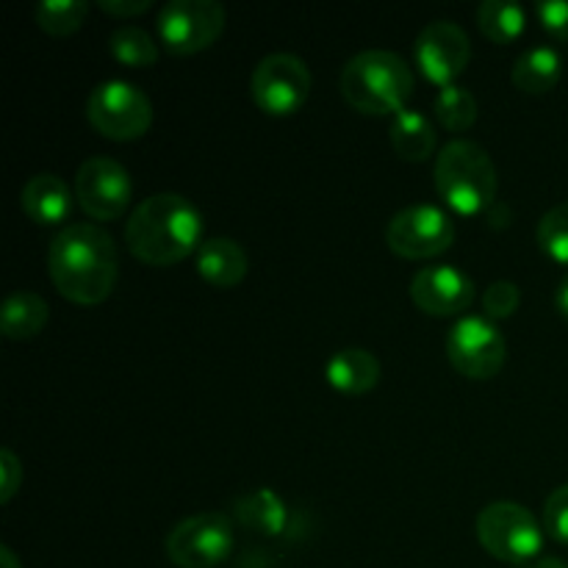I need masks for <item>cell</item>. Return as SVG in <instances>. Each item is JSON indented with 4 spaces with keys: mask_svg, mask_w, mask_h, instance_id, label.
Wrapping results in <instances>:
<instances>
[{
    "mask_svg": "<svg viewBox=\"0 0 568 568\" xmlns=\"http://www.w3.org/2000/svg\"><path fill=\"white\" fill-rule=\"evenodd\" d=\"M203 236V214L189 197L161 192L142 200L125 225V244L142 264L172 266L192 255Z\"/></svg>",
    "mask_w": 568,
    "mask_h": 568,
    "instance_id": "2",
    "label": "cell"
},
{
    "mask_svg": "<svg viewBox=\"0 0 568 568\" xmlns=\"http://www.w3.org/2000/svg\"><path fill=\"white\" fill-rule=\"evenodd\" d=\"M477 538L483 549L503 564L521 566L536 560L544 547V530L532 510L519 503H491L477 516Z\"/></svg>",
    "mask_w": 568,
    "mask_h": 568,
    "instance_id": "5",
    "label": "cell"
},
{
    "mask_svg": "<svg viewBox=\"0 0 568 568\" xmlns=\"http://www.w3.org/2000/svg\"><path fill=\"white\" fill-rule=\"evenodd\" d=\"M477 22L491 42L508 44L525 31L527 11L516 0H483L477 9Z\"/></svg>",
    "mask_w": 568,
    "mask_h": 568,
    "instance_id": "22",
    "label": "cell"
},
{
    "mask_svg": "<svg viewBox=\"0 0 568 568\" xmlns=\"http://www.w3.org/2000/svg\"><path fill=\"white\" fill-rule=\"evenodd\" d=\"M247 253L236 239L214 236L200 244L197 250V272L205 283L214 288H233L247 275Z\"/></svg>",
    "mask_w": 568,
    "mask_h": 568,
    "instance_id": "16",
    "label": "cell"
},
{
    "mask_svg": "<svg viewBox=\"0 0 568 568\" xmlns=\"http://www.w3.org/2000/svg\"><path fill=\"white\" fill-rule=\"evenodd\" d=\"M233 552V525L225 514H197L166 536V558L178 568H214Z\"/></svg>",
    "mask_w": 568,
    "mask_h": 568,
    "instance_id": "8",
    "label": "cell"
},
{
    "mask_svg": "<svg viewBox=\"0 0 568 568\" xmlns=\"http://www.w3.org/2000/svg\"><path fill=\"white\" fill-rule=\"evenodd\" d=\"M0 475H3V491H0V499L9 503L22 483V466L11 449H3V453H0Z\"/></svg>",
    "mask_w": 568,
    "mask_h": 568,
    "instance_id": "30",
    "label": "cell"
},
{
    "mask_svg": "<svg viewBox=\"0 0 568 568\" xmlns=\"http://www.w3.org/2000/svg\"><path fill=\"white\" fill-rule=\"evenodd\" d=\"M109 50L128 67H150L159 61V42L139 26H116L109 37Z\"/></svg>",
    "mask_w": 568,
    "mask_h": 568,
    "instance_id": "23",
    "label": "cell"
},
{
    "mask_svg": "<svg viewBox=\"0 0 568 568\" xmlns=\"http://www.w3.org/2000/svg\"><path fill=\"white\" fill-rule=\"evenodd\" d=\"M514 568H568V564H564L560 558H536V560H527V564L514 566Z\"/></svg>",
    "mask_w": 568,
    "mask_h": 568,
    "instance_id": "33",
    "label": "cell"
},
{
    "mask_svg": "<svg viewBox=\"0 0 568 568\" xmlns=\"http://www.w3.org/2000/svg\"><path fill=\"white\" fill-rule=\"evenodd\" d=\"M89 14L87 0H39L37 11V26L42 31L53 33V37H67V33H75L83 26Z\"/></svg>",
    "mask_w": 568,
    "mask_h": 568,
    "instance_id": "25",
    "label": "cell"
},
{
    "mask_svg": "<svg viewBox=\"0 0 568 568\" xmlns=\"http://www.w3.org/2000/svg\"><path fill=\"white\" fill-rule=\"evenodd\" d=\"M87 120L103 136L131 142V139L144 136L153 125V103L136 83L111 78L89 92Z\"/></svg>",
    "mask_w": 568,
    "mask_h": 568,
    "instance_id": "6",
    "label": "cell"
},
{
    "mask_svg": "<svg viewBox=\"0 0 568 568\" xmlns=\"http://www.w3.org/2000/svg\"><path fill=\"white\" fill-rule=\"evenodd\" d=\"M236 516L244 527L261 536H277L288 521L286 503L272 488H255L236 503Z\"/></svg>",
    "mask_w": 568,
    "mask_h": 568,
    "instance_id": "21",
    "label": "cell"
},
{
    "mask_svg": "<svg viewBox=\"0 0 568 568\" xmlns=\"http://www.w3.org/2000/svg\"><path fill=\"white\" fill-rule=\"evenodd\" d=\"M392 144L403 159L425 161L436 153V128L422 111L403 109L392 116Z\"/></svg>",
    "mask_w": 568,
    "mask_h": 568,
    "instance_id": "20",
    "label": "cell"
},
{
    "mask_svg": "<svg viewBox=\"0 0 568 568\" xmlns=\"http://www.w3.org/2000/svg\"><path fill=\"white\" fill-rule=\"evenodd\" d=\"M153 0H98V6L103 11L114 17H133V14H142V11L150 9Z\"/></svg>",
    "mask_w": 568,
    "mask_h": 568,
    "instance_id": "31",
    "label": "cell"
},
{
    "mask_svg": "<svg viewBox=\"0 0 568 568\" xmlns=\"http://www.w3.org/2000/svg\"><path fill=\"white\" fill-rule=\"evenodd\" d=\"M538 244L549 258L568 264V200L555 205L538 222Z\"/></svg>",
    "mask_w": 568,
    "mask_h": 568,
    "instance_id": "26",
    "label": "cell"
},
{
    "mask_svg": "<svg viewBox=\"0 0 568 568\" xmlns=\"http://www.w3.org/2000/svg\"><path fill=\"white\" fill-rule=\"evenodd\" d=\"M48 270L59 294L81 305H98L114 292L120 261L111 233L92 222H75L55 233Z\"/></svg>",
    "mask_w": 568,
    "mask_h": 568,
    "instance_id": "1",
    "label": "cell"
},
{
    "mask_svg": "<svg viewBox=\"0 0 568 568\" xmlns=\"http://www.w3.org/2000/svg\"><path fill=\"white\" fill-rule=\"evenodd\" d=\"M521 305V292L514 281H497L483 294V311L488 320H505L514 316Z\"/></svg>",
    "mask_w": 568,
    "mask_h": 568,
    "instance_id": "27",
    "label": "cell"
},
{
    "mask_svg": "<svg viewBox=\"0 0 568 568\" xmlns=\"http://www.w3.org/2000/svg\"><path fill=\"white\" fill-rule=\"evenodd\" d=\"M227 11L220 0H170L159 11V37L170 53L189 55L222 37Z\"/></svg>",
    "mask_w": 568,
    "mask_h": 568,
    "instance_id": "7",
    "label": "cell"
},
{
    "mask_svg": "<svg viewBox=\"0 0 568 568\" xmlns=\"http://www.w3.org/2000/svg\"><path fill=\"white\" fill-rule=\"evenodd\" d=\"M325 377L344 394H366L381 383V361L361 347L338 349L325 366Z\"/></svg>",
    "mask_w": 568,
    "mask_h": 568,
    "instance_id": "17",
    "label": "cell"
},
{
    "mask_svg": "<svg viewBox=\"0 0 568 568\" xmlns=\"http://www.w3.org/2000/svg\"><path fill=\"white\" fill-rule=\"evenodd\" d=\"M555 305H558L560 314L568 320V275L558 283V292H555Z\"/></svg>",
    "mask_w": 568,
    "mask_h": 568,
    "instance_id": "32",
    "label": "cell"
},
{
    "mask_svg": "<svg viewBox=\"0 0 568 568\" xmlns=\"http://www.w3.org/2000/svg\"><path fill=\"white\" fill-rule=\"evenodd\" d=\"M416 87L408 61L392 50L369 48L355 53L342 70V94L361 114L403 111Z\"/></svg>",
    "mask_w": 568,
    "mask_h": 568,
    "instance_id": "3",
    "label": "cell"
},
{
    "mask_svg": "<svg viewBox=\"0 0 568 568\" xmlns=\"http://www.w3.org/2000/svg\"><path fill=\"white\" fill-rule=\"evenodd\" d=\"M50 308L44 303V297H39L37 292H14L6 297L3 311H0V331L6 338H14V342H26L42 333V327L48 325Z\"/></svg>",
    "mask_w": 568,
    "mask_h": 568,
    "instance_id": "18",
    "label": "cell"
},
{
    "mask_svg": "<svg viewBox=\"0 0 568 568\" xmlns=\"http://www.w3.org/2000/svg\"><path fill=\"white\" fill-rule=\"evenodd\" d=\"M253 98L261 111L275 116L294 114L308 100L314 75L294 53H270L253 70Z\"/></svg>",
    "mask_w": 568,
    "mask_h": 568,
    "instance_id": "10",
    "label": "cell"
},
{
    "mask_svg": "<svg viewBox=\"0 0 568 568\" xmlns=\"http://www.w3.org/2000/svg\"><path fill=\"white\" fill-rule=\"evenodd\" d=\"M447 358L460 375L488 381L505 366L508 344L488 316H464L447 333Z\"/></svg>",
    "mask_w": 568,
    "mask_h": 568,
    "instance_id": "9",
    "label": "cell"
},
{
    "mask_svg": "<svg viewBox=\"0 0 568 568\" xmlns=\"http://www.w3.org/2000/svg\"><path fill=\"white\" fill-rule=\"evenodd\" d=\"M436 116L447 131L460 133L469 131L477 120V100L466 87L449 83L442 87L436 94Z\"/></svg>",
    "mask_w": 568,
    "mask_h": 568,
    "instance_id": "24",
    "label": "cell"
},
{
    "mask_svg": "<svg viewBox=\"0 0 568 568\" xmlns=\"http://www.w3.org/2000/svg\"><path fill=\"white\" fill-rule=\"evenodd\" d=\"M75 200L92 220H116L133 200L131 172L109 155H92L78 166Z\"/></svg>",
    "mask_w": 568,
    "mask_h": 568,
    "instance_id": "12",
    "label": "cell"
},
{
    "mask_svg": "<svg viewBox=\"0 0 568 568\" xmlns=\"http://www.w3.org/2000/svg\"><path fill=\"white\" fill-rule=\"evenodd\" d=\"M436 192L460 214H480L497 197V166L486 148L469 139H453L436 159Z\"/></svg>",
    "mask_w": 568,
    "mask_h": 568,
    "instance_id": "4",
    "label": "cell"
},
{
    "mask_svg": "<svg viewBox=\"0 0 568 568\" xmlns=\"http://www.w3.org/2000/svg\"><path fill=\"white\" fill-rule=\"evenodd\" d=\"M386 242L403 258H433L455 242V222L438 205H408L392 216L386 227Z\"/></svg>",
    "mask_w": 568,
    "mask_h": 568,
    "instance_id": "11",
    "label": "cell"
},
{
    "mask_svg": "<svg viewBox=\"0 0 568 568\" xmlns=\"http://www.w3.org/2000/svg\"><path fill=\"white\" fill-rule=\"evenodd\" d=\"M410 297L416 308L430 316L464 314L475 303V281L453 264L425 266L410 281Z\"/></svg>",
    "mask_w": 568,
    "mask_h": 568,
    "instance_id": "14",
    "label": "cell"
},
{
    "mask_svg": "<svg viewBox=\"0 0 568 568\" xmlns=\"http://www.w3.org/2000/svg\"><path fill=\"white\" fill-rule=\"evenodd\" d=\"M544 530L555 538V541L568 544V483L555 488L544 505Z\"/></svg>",
    "mask_w": 568,
    "mask_h": 568,
    "instance_id": "28",
    "label": "cell"
},
{
    "mask_svg": "<svg viewBox=\"0 0 568 568\" xmlns=\"http://www.w3.org/2000/svg\"><path fill=\"white\" fill-rule=\"evenodd\" d=\"M20 205L37 225H59L70 216L72 192L55 172H39L22 186Z\"/></svg>",
    "mask_w": 568,
    "mask_h": 568,
    "instance_id": "15",
    "label": "cell"
},
{
    "mask_svg": "<svg viewBox=\"0 0 568 568\" xmlns=\"http://www.w3.org/2000/svg\"><path fill=\"white\" fill-rule=\"evenodd\" d=\"M471 59V42L466 28L455 20H433L416 37V61L422 72L438 87H449Z\"/></svg>",
    "mask_w": 568,
    "mask_h": 568,
    "instance_id": "13",
    "label": "cell"
},
{
    "mask_svg": "<svg viewBox=\"0 0 568 568\" xmlns=\"http://www.w3.org/2000/svg\"><path fill=\"white\" fill-rule=\"evenodd\" d=\"M560 72H564V61H560L558 50L549 48V44H536L516 59L510 78L521 92L544 94L555 89V83L560 81Z\"/></svg>",
    "mask_w": 568,
    "mask_h": 568,
    "instance_id": "19",
    "label": "cell"
},
{
    "mask_svg": "<svg viewBox=\"0 0 568 568\" xmlns=\"http://www.w3.org/2000/svg\"><path fill=\"white\" fill-rule=\"evenodd\" d=\"M536 14L552 37L568 39V0H541L536 3Z\"/></svg>",
    "mask_w": 568,
    "mask_h": 568,
    "instance_id": "29",
    "label": "cell"
},
{
    "mask_svg": "<svg viewBox=\"0 0 568 568\" xmlns=\"http://www.w3.org/2000/svg\"><path fill=\"white\" fill-rule=\"evenodd\" d=\"M0 560H3V568H22L20 564H17L14 552H11L9 547H0Z\"/></svg>",
    "mask_w": 568,
    "mask_h": 568,
    "instance_id": "34",
    "label": "cell"
}]
</instances>
